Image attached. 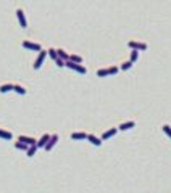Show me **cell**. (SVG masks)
<instances>
[{"instance_id":"obj_1","label":"cell","mask_w":171,"mask_h":193,"mask_svg":"<svg viewBox=\"0 0 171 193\" xmlns=\"http://www.w3.org/2000/svg\"><path fill=\"white\" fill-rule=\"evenodd\" d=\"M127 47H129L131 50H137V52H144V50H147L145 42H137V40H129L127 42Z\"/></svg>"},{"instance_id":"obj_2","label":"cell","mask_w":171,"mask_h":193,"mask_svg":"<svg viewBox=\"0 0 171 193\" xmlns=\"http://www.w3.org/2000/svg\"><path fill=\"white\" fill-rule=\"evenodd\" d=\"M23 47L27 50H32V52H42V45L37 42H31V40H23Z\"/></svg>"},{"instance_id":"obj_3","label":"cell","mask_w":171,"mask_h":193,"mask_svg":"<svg viewBox=\"0 0 171 193\" xmlns=\"http://www.w3.org/2000/svg\"><path fill=\"white\" fill-rule=\"evenodd\" d=\"M47 55H48V53H47V50H42V52H39L37 58L34 60L32 68H34V69H39V68L42 66V63H44V60H45V56H47Z\"/></svg>"},{"instance_id":"obj_4","label":"cell","mask_w":171,"mask_h":193,"mask_svg":"<svg viewBox=\"0 0 171 193\" xmlns=\"http://www.w3.org/2000/svg\"><path fill=\"white\" fill-rule=\"evenodd\" d=\"M16 18H18L19 26L23 27V29H26V27H27V19H26V16H24V11L21 10V8L16 10Z\"/></svg>"},{"instance_id":"obj_5","label":"cell","mask_w":171,"mask_h":193,"mask_svg":"<svg viewBox=\"0 0 171 193\" xmlns=\"http://www.w3.org/2000/svg\"><path fill=\"white\" fill-rule=\"evenodd\" d=\"M18 142H23V143H26L27 147L37 145V140H35L34 137H29V135H19V137H18Z\"/></svg>"},{"instance_id":"obj_6","label":"cell","mask_w":171,"mask_h":193,"mask_svg":"<svg viewBox=\"0 0 171 193\" xmlns=\"http://www.w3.org/2000/svg\"><path fill=\"white\" fill-rule=\"evenodd\" d=\"M58 134H52V137H50V140H48V143H47V147L44 148L45 150V151H50V150L56 145V143H58Z\"/></svg>"},{"instance_id":"obj_7","label":"cell","mask_w":171,"mask_h":193,"mask_svg":"<svg viewBox=\"0 0 171 193\" xmlns=\"http://www.w3.org/2000/svg\"><path fill=\"white\" fill-rule=\"evenodd\" d=\"M52 135L50 134H42V137L37 140V148H45L47 143H48V140H50Z\"/></svg>"},{"instance_id":"obj_8","label":"cell","mask_w":171,"mask_h":193,"mask_svg":"<svg viewBox=\"0 0 171 193\" xmlns=\"http://www.w3.org/2000/svg\"><path fill=\"white\" fill-rule=\"evenodd\" d=\"M116 132H118V127H111V129H108V131H105L103 134H102V140H108V139H111V137H115L116 135Z\"/></svg>"},{"instance_id":"obj_9","label":"cell","mask_w":171,"mask_h":193,"mask_svg":"<svg viewBox=\"0 0 171 193\" xmlns=\"http://www.w3.org/2000/svg\"><path fill=\"white\" fill-rule=\"evenodd\" d=\"M134 127H136V123H134V121H126V123L119 124L118 131H129V129H134Z\"/></svg>"},{"instance_id":"obj_10","label":"cell","mask_w":171,"mask_h":193,"mask_svg":"<svg viewBox=\"0 0 171 193\" xmlns=\"http://www.w3.org/2000/svg\"><path fill=\"white\" fill-rule=\"evenodd\" d=\"M87 140L90 142V143H92V145H95V147H100V145H102V142H103L102 139H98V137H95V135H94V134H89V135H87Z\"/></svg>"},{"instance_id":"obj_11","label":"cell","mask_w":171,"mask_h":193,"mask_svg":"<svg viewBox=\"0 0 171 193\" xmlns=\"http://www.w3.org/2000/svg\"><path fill=\"white\" fill-rule=\"evenodd\" d=\"M87 135L86 132H73L71 134V140H87Z\"/></svg>"},{"instance_id":"obj_12","label":"cell","mask_w":171,"mask_h":193,"mask_svg":"<svg viewBox=\"0 0 171 193\" xmlns=\"http://www.w3.org/2000/svg\"><path fill=\"white\" fill-rule=\"evenodd\" d=\"M56 53H58V58H60V60H63V61H68V60H69V53L66 52V50L56 48Z\"/></svg>"},{"instance_id":"obj_13","label":"cell","mask_w":171,"mask_h":193,"mask_svg":"<svg viewBox=\"0 0 171 193\" xmlns=\"http://www.w3.org/2000/svg\"><path fill=\"white\" fill-rule=\"evenodd\" d=\"M15 89V85L13 84H2L0 85V94H6V92H11Z\"/></svg>"},{"instance_id":"obj_14","label":"cell","mask_w":171,"mask_h":193,"mask_svg":"<svg viewBox=\"0 0 171 193\" xmlns=\"http://www.w3.org/2000/svg\"><path fill=\"white\" fill-rule=\"evenodd\" d=\"M132 61H129V60H127V61H123V63H121V66H119V69L121 71H127V69H131L132 68Z\"/></svg>"},{"instance_id":"obj_15","label":"cell","mask_w":171,"mask_h":193,"mask_svg":"<svg viewBox=\"0 0 171 193\" xmlns=\"http://www.w3.org/2000/svg\"><path fill=\"white\" fill-rule=\"evenodd\" d=\"M0 139H3V140H11L13 139V134L10 132V131H2V134H0Z\"/></svg>"},{"instance_id":"obj_16","label":"cell","mask_w":171,"mask_h":193,"mask_svg":"<svg viewBox=\"0 0 171 193\" xmlns=\"http://www.w3.org/2000/svg\"><path fill=\"white\" fill-rule=\"evenodd\" d=\"M47 53H48V56H50L53 61L58 60V53H56V48H48V50H47Z\"/></svg>"},{"instance_id":"obj_17","label":"cell","mask_w":171,"mask_h":193,"mask_svg":"<svg viewBox=\"0 0 171 193\" xmlns=\"http://www.w3.org/2000/svg\"><path fill=\"white\" fill-rule=\"evenodd\" d=\"M35 153H37V145H32V147H29V150L26 151V156H27V158H32Z\"/></svg>"},{"instance_id":"obj_18","label":"cell","mask_w":171,"mask_h":193,"mask_svg":"<svg viewBox=\"0 0 171 193\" xmlns=\"http://www.w3.org/2000/svg\"><path fill=\"white\" fill-rule=\"evenodd\" d=\"M15 148L16 150H23V151H27V150H29V147H27L26 143H23V142H15Z\"/></svg>"},{"instance_id":"obj_19","label":"cell","mask_w":171,"mask_h":193,"mask_svg":"<svg viewBox=\"0 0 171 193\" xmlns=\"http://www.w3.org/2000/svg\"><path fill=\"white\" fill-rule=\"evenodd\" d=\"M69 60L76 64H82V56H79V55H69Z\"/></svg>"},{"instance_id":"obj_20","label":"cell","mask_w":171,"mask_h":193,"mask_svg":"<svg viewBox=\"0 0 171 193\" xmlns=\"http://www.w3.org/2000/svg\"><path fill=\"white\" fill-rule=\"evenodd\" d=\"M97 76H98V77H106V76H110L108 68H102V69H98V71H97Z\"/></svg>"},{"instance_id":"obj_21","label":"cell","mask_w":171,"mask_h":193,"mask_svg":"<svg viewBox=\"0 0 171 193\" xmlns=\"http://www.w3.org/2000/svg\"><path fill=\"white\" fill-rule=\"evenodd\" d=\"M137 58H139V52H137V50H132L131 55H129V61L136 63V61H137Z\"/></svg>"},{"instance_id":"obj_22","label":"cell","mask_w":171,"mask_h":193,"mask_svg":"<svg viewBox=\"0 0 171 193\" xmlns=\"http://www.w3.org/2000/svg\"><path fill=\"white\" fill-rule=\"evenodd\" d=\"M77 66H79V64L73 63L71 60H68V61H66V64H65V68H69V69H73V71H76V69H77Z\"/></svg>"},{"instance_id":"obj_23","label":"cell","mask_w":171,"mask_h":193,"mask_svg":"<svg viewBox=\"0 0 171 193\" xmlns=\"http://www.w3.org/2000/svg\"><path fill=\"white\" fill-rule=\"evenodd\" d=\"M16 92V94H19V95H24L26 94V89L23 87V85H15V89H13Z\"/></svg>"},{"instance_id":"obj_24","label":"cell","mask_w":171,"mask_h":193,"mask_svg":"<svg viewBox=\"0 0 171 193\" xmlns=\"http://www.w3.org/2000/svg\"><path fill=\"white\" fill-rule=\"evenodd\" d=\"M161 129H163V132H165V134L168 135V137L171 139V126H169V124H165Z\"/></svg>"},{"instance_id":"obj_25","label":"cell","mask_w":171,"mask_h":193,"mask_svg":"<svg viewBox=\"0 0 171 193\" xmlns=\"http://www.w3.org/2000/svg\"><path fill=\"white\" fill-rule=\"evenodd\" d=\"M118 71H119V68H118V66H110V68H108V73H110V76L116 74Z\"/></svg>"},{"instance_id":"obj_26","label":"cell","mask_w":171,"mask_h":193,"mask_svg":"<svg viewBox=\"0 0 171 193\" xmlns=\"http://www.w3.org/2000/svg\"><path fill=\"white\" fill-rule=\"evenodd\" d=\"M55 64H56V66H58V68H65V64H66V61H63V60H60V58H58V60H56V61H55Z\"/></svg>"}]
</instances>
